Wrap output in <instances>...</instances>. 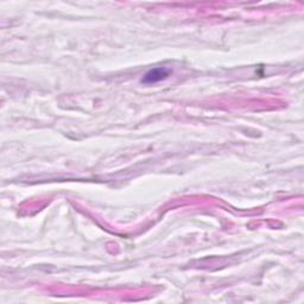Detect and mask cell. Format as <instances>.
<instances>
[{
    "instance_id": "obj_1",
    "label": "cell",
    "mask_w": 304,
    "mask_h": 304,
    "mask_svg": "<svg viewBox=\"0 0 304 304\" xmlns=\"http://www.w3.org/2000/svg\"><path fill=\"white\" fill-rule=\"evenodd\" d=\"M169 75H170V70L168 68L157 67V68H154V69H151L150 71H147V73L144 75V78L142 79V82L150 85V83H156V82L162 81V80L168 78Z\"/></svg>"
}]
</instances>
